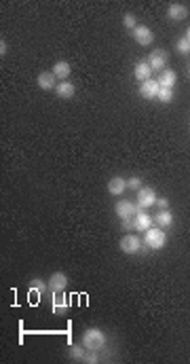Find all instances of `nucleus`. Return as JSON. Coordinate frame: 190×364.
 Listing matches in <instances>:
<instances>
[{
    "label": "nucleus",
    "mask_w": 190,
    "mask_h": 364,
    "mask_svg": "<svg viewBox=\"0 0 190 364\" xmlns=\"http://www.w3.org/2000/svg\"><path fill=\"white\" fill-rule=\"evenodd\" d=\"M152 205H156L155 189H150V186H142V189L138 191V208L146 210V208H152Z\"/></svg>",
    "instance_id": "20e7f679"
},
{
    "label": "nucleus",
    "mask_w": 190,
    "mask_h": 364,
    "mask_svg": "<svg viewBox=\"0 0 190 364\" xmlns=\"http://www.w3.org/2000/svg\"><path fill=\"white\" fill-rule=\"evenodd\" d=\"M131 34H133V40L139 42L142 47H148V45H152V42H155V34H152V30H150L148 26H142V23H139V26L133 30Z\"/></svg>",
    "instance_id": "39448f33"
},
{
    "label": "nucleus",
    "mask_w": 190,
    "mask_h": 364,
    "mask_svg": "<svg viewBox=\"0 0 190 364\" xmlns=\"http://www.w3.org/2000/svg\"><path fill=\"white\" fill-rule=\"evenodd\" d=\"M158 91H161V85H158V81H152V78L139 85V93H142L144 100H156Z\"/></svg>",
    "instance_id": "6e6552de"
},
{
    "label": "nucleus",
    "mask_w": 190,
    "mask_h": 364,
    "mask_svg": "<svg viewBox=\"0 0 190 364\" xmlns=\"http://www.w3.org/2000/svg\"><path fill=\"white\" fill-rule=\"evenodd\" d=\"M146 62L150 64V68L152 70H158V72H163L165 70V66L169 64V53L167 51H163V49H155L148 55V59Z\"/></svg>",
    "instance_id": "7ed1b4c3"
},
{
    "label": "nucleus",
    "mask_w": 190,
    "mask_h": 364,
    "mask_svg": "<svg viewBox=\"0 0 190 364\" xmlns=\"http://www.w3.org/2000/svg\"><path fill=\"white\" fill-rule=\"evenodd\" d=\"M97 360H100V358H97V354H95V351H91V354L85 356V360H83V362H91V364H95Z\"/></svg>",
    "instance_id": "cd10ccee"
},
{
    "label": "nucleus",
    "mask_w": 190,
    "mask_h": 364,
    "mask_svg": "<svg viewBox=\"0 0 190 364\" xmlns=\"http://www.w3.org/2000/svg\"><path fill=\"white\" fill-rule=\"evenodd\" d=\"M55 93H57V98H61V100H70V98H74L76 87H74L72 83L64 81V83H57V89H55Z\"/></svg>",
    "instance_id": "a211bd4d"
},
{
    "label": "nucleus",
    "mask_w": 190,
    "mask_h": 364,
    "mask_svg": "<svg viewBox=\"0 0 190 364\" xmlns=\"http://www.w3.org/2000/svg\"><path fill=\"white\" fill-rule=\"evenodd\" d=\"M156 205L161 210H169V201H167V197H156Z\"/></svg>",
    "instance_id": "bb28decb"
},
{
    "label": "nucleus",
    "mask_w": 190,
    "mask_h": 364,
    "mask_svg": "<svg viewBox=\"0 0 190 364\" xmlns=\"http://www.w3.org/2000/svg\"><path fill=\"white\" fill-rule=\"evenodd\" d=\"M165 241H167V235H165V229H155L150 227L148 231H146V244H148V248H152V250H161V248L165 246Z\"/></svg>",
    "instance_id": "f03ea898"
},
{
    "label": "nucleus",
    "mask_w": 190,
    "mask_h": 364,
    "mask_svg": "<svg viewBox=\"0 0 190 364\" xmlns=\"http://www.w3.org/2000/svg\"><path fill=\"white\" fill-rule=\"evenodd\" d=\"M125 189H127V180H122L121 176H114V178H110V182H108V193H110V195L119 197V195H122V193H125Z\"/></svg>",
    "instance_id": "4468645a"
},
{
    "label": "nucleus",
    "mask_w": 190,
    "mask_h": 364,
    "mask_svg": "<svg viewBox=\"0 0 190 364\" xmlns=\"http://www.w3.org/2000/svg\"><path fill=\"white\" fill-rule=\"evenodd\" d=\"M133 76L138 78V81H150V76H152V68H150V64L146 62V59H139V62L136 64V68H133Z\"/></svg>",
    "instance_id": "9d476101"
},
{
    "label": "nucleus",
    "mask_w": 190,
    "mask_h": 364,
    "mask_svg": "<svg viewBox=\"0 0 190 364\" xmlns=\"http://www.w3.org/2000/svg\"><path fill=\"white\" fill-rule=\"evenodd\" d=\"M47 288H49V284H45L42 280H32V282H30V290H34V292H36V290H38V292L42 294Z\"/></svg>",
    "instance_id": "5701e85b"
},
{
    "label": "nucleus",
    "mask_w": 190,
    "mask_h": 364,
    "mask_svg": "<svg viewBox=\"0 0 190 364\" xmlns=\"http://www.w3.org/2000/svg\"><path fill=\"white\" fill-rule=\"evenodd\" d=\"M4 53H7V42L0 40V55H4Z\"/></svg>",
    "instance_id": "c85d7f7f"
},
{
    "label": "nucleus",
    "mask_w": 190,
    "mask_h": 364,
    "mask_svg": "<svg viewBox=\"0 0 190 364\" xmlns=\"http://www.w3.org/2000/svg\"><path fill=\"white\" fill-rule=\"evenodd\" d=\"M121 224L125 231H136V220H133V218H122Z\"/></svg>",
    "instance_id": "a878e982"
},
{
    "label": "nucleus",
    "mask_w": 190,
    "mask_h": 364,
    "mask_svg": "<svg viewBox=\"0 0 190 364\" xmlns=\"http://www.w3.org/2000/svg\"><path fill=\"white\" fill-rule=\"evenodd\" d=\"M156 224L161 229H167V227H171V224H173V214H171L169 210H161L156 214Z\"/></svg>",
    "instance_id": "6ab92c4d"
},
{
    "label": "nucleus",
    "mask_w": 190,
    "mask_h": 364,
    "mask_svg": "<svg viewBox=\"0 0 190 364\" xmlns=\"http://www.w3.org/2000/svg\"><path fill=\"white\" fill-rule=\"evenodd\" d=\"M66 286H68V275L61 271L53 273L51 280H49V290H51V292H64Z\"/></svg>",
    "instance_id": "1a4fd4ad"
},
{
    "label": "nucleus",
    "mask_w": 190,
    "mask_h": 364,
    "mask_svg": "<svg viewBox=\"0 0 190 364\" xmlns=\"http://www.w3.org/2000/svg\"><path fill=\"white\" fill-rule=\"evenodd\" d=\"M55 76L53 72H40L38 78H36V83H38V87L42 91H51V89H57V85H55Z\"/></svg>",
    "instance_id": "9b49d317"
},
{
    "label": "nucleus",
    "mask_w": 190,
    "mask_h": 364,
    "mask_svg": "<svg viewBox=\"0 0 190 364\" xmlns=\"http://www.w3.org/2000/svg\"><path fill=\"white\" fill-rule=\"evenodd\" d=\"M186 40L190 42V28H188V32H186Z\"/></svg>",
    "instance_id": "c756f323"
},
{
    "label": "nucleus",
    "mask_w": 190,
    "mask_h": 364,
    "mask_svg": "<svg viewBox=\"0 0 190 364\" xmlns=\"http://www.w3.org/2000/svg\"><path fill=\"white\" fill-rule=\"evenodd\" d=\"M127 189H133V191H139L142 189V180L138 178V176H131L129 180H127Z\"/></svg>",
    "instance_id": "393cba45"
},
{
    "label": "nucleus",
    "mask_w": 190,
    "mask_h": 364,
    "mask_svg": "<svg viewBox=\"0 0 190 364\" xmlns=\"http://www.w3.org/2000/svg\"><path fill=\"white\" fill-rule=\"evenodd\" d=\"M122 23H125V28H129L131 32H133V30H136V28L139 26L138 19H136V15H133V13H127V15H125V19H122Z\"/></svg>",
    "instance_id": "4be33fe9"
},
{
    "label": "nucleus",
    "mask_w": 190,
    "mask_h": 364,
    "mask_svg": "<svg viewBox=\"0 0 190 364\" xmlns=\"http://www.w3.org/2000/svg\"><path fill=\"white\" fill-rule=\"evenodd\" d=\"M53 74L59 78L61 83L64 81H68L70 78V74H72V68H70V64L68 62H64V59H61V62H55V66H53Z\"/></svg>",
    "instance_id": "dca6fc26"
},
{
    "label": "nucleus",
    "mask_w": 190,
    "mask_h": 364,
    "mask_svg": "<svg viewBox=\"0 0 190 364\" xmlns=\"http://www.w3.org/2000/svg\"><path fill=\"white\" fill-rule=\"evenodd\" d=\"M177 51H180L182 55H188V53H190V42L186 40V36L177 40Z\"/></svg>",
    "instance_id": "b1692460"
},
{
    "label": "nucleus",
    "mask_w": 190,
    "mask_h": 364,
    "mask_svg": "<svg viewBox=\"0 0 190 364\" xmlns=\"http://www.w3.org/2000/svg\"><path fill=\"white\" fill-rule=\"evenodd\" d=\"M83 345L89 351H102L106 347V335L100 328H87L83 332Z\"/></svg>",
    "instance_id": "f257e3e1"
},
{
    "label": "nucleus",
    "mask_w": 190,
    "mask_h": 364,
    "mask_svg": "<svg viewBox=\"0 0 190 364\" xmlns=\"http://www.w3.org/2000/svg\"><path fill=\"white\" fill-rule=\"evenodd\" d=\"M121 250L125 252V254H138L139 250H142V241H139L138 235H125V237L121 239Z\"/></svg>",
    "instance_id": "423d86ee"
},
{
    "label": "nucleus",
    "mask_w": 190,
    "mask_h": 364,
    "mask_svg": "<svg viewBox=\"0 0 190 364\" xmlns=\"http://www.w3.org/2000/svg\"><path fill=\"white\" fill-rule=\"evenodd\" d=\"M158 102H163V104H169V102H173V89H163L158 91Z\"/></svg>",
    "instance_id": "412c9836"
},
{
    "label": "nucleus",
    "mask_w": 190,
    "mask_h": 364,
    "mask_svg": "<svg viewBox=\"0 0 190 364\" xmlns=\"http://www.w3.org/2000/svg\"><path fill=\"white\" fill-rule=\"evenodd\" d=\"M114 212H116V216H121V220H122V218H136V214L139 212V208H138V203L116 201Z\"/></svg>",
    "instance_id": "0eeeda50"
},
{
    "label": "nucleus",
    "mask_w": 190,
    "mask_h": 364,
    "mask_svg": "<svg viewBox=\"0 0 190 364\" xmlns=\"http://www.w3.org/2000/svg\"><path fill=\"white\" fill-rule=\"evenodd\" d=\"M158 85H161L163 89H173L175 87V81H177V74L173 70H163L161 74H158Z\"/></svg>",
    "instance_id": "f3484780"
},
{
    "label": "nucleus",
    "mask_w": 190,
    "mask_h": 364,
    "mask_svg": "<svg viewBox=\"0 0 190 364\" xmlns=\"http://www.w3.org/2000/svg\"><path fill=\"white\" fill-rule=\"evenodd\" d=\"M87 347L85 345H72L70 347V356L74 358V360H85V356H87Z\"/></svg>",
    "instance_id": "aec40b11"
},
{
    "label": "nucleus",
    "mask_w": 190,
    "mask_h": 364,
    "mask_svg": "<svg viewBox=\"0 0 190 364\" xmlns=\"http://www.w3.org/2000/svg\"><path fill=\"white\" fill-rule=\"evenodd\" d=\"M53 311L57 315L68 313V299H66L64 292H53Z\"/></svg>",
    "instance_id": "ddd939ff"
},
{
    "label": "nucleus",
    "mask_w": 190,
    "mask_h": 364,
    "mask_svg": "<svg viewBox=\"0 0 190 364\" xmlns=\"http://www.w3.org/2000/svg\"><path fill=\"white\" fill-rule=\"evenodd\" d=\"M133 220H136V231H144L146 233L152 227V216L148 214V212H144V210H139Z\"/></svg>",
    "instance_id": "f8f14e48"
},
{
    "label": "nucleus",
    "mask_w": 190,
    "mask_h": 364,
    "mask_svg": "<svg viewBox=\"0 0 190 364\" xmlns=\"http://www.w3.org/2000/svg\"><path fill=\"white\" fill-rule=\"evenodd\" d=\"M167 15H169L173 21H182V19H186V17H188V7H186V4H182V2H173V4L169 7Z\"/></svg>",
    "instance_id": "2eb2a0df"
}]
</instances>
